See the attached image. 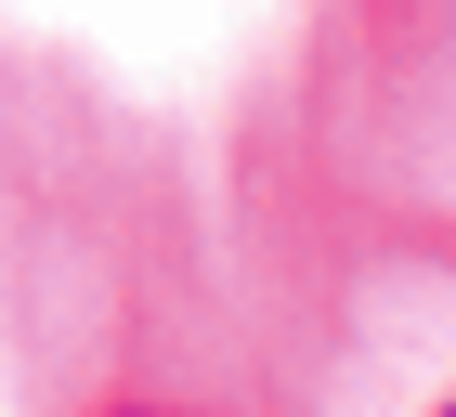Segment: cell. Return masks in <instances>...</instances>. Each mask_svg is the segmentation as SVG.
I'll return each instance as SVG.
<instances>
[{"label": "cell", "instance_id": "obj_1", "mask_svg": "<svg viewBox=\"0 0 456 417\" xmlns=\"http://www.w3.org/2000/svg\"><path fill=\"white\" fill-rule=\"evenodd\" d=\"M444 417H456V405H444Z\"/></svg>", "mask_w": 456, "mask_h": 417}]
</instances>
